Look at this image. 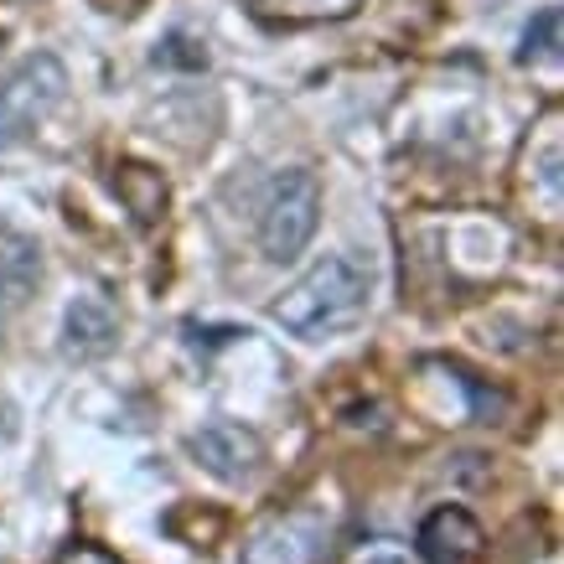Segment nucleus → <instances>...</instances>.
I'll list each match as a JSON object with an SVG mask.
<instances>
[{
	"label": "nucleus",
	"mask_w": 564,
	"mask_h": 564,
	"mask_svg": "<svg viewBox=\"0 0 564 564\" xmlns=\"http://www.w3.org/2000/svg\"><path fill=\"white\" fill-rule=\"evenodd\" d=\"M368 301H373V264L358 254H326L274 295L270 316L301 343H326L358 326L368 316Z\"/></svg>",
	"instance_id": "f257e3e1"
},
{
	"label": "nucleus",
	"mask_w": 564,
	"mask_h": 564,
	"mask_svg": "<svg viewBox=\"0 0 564 564\" xmlns=\"http://www.w3.org/2000/svg\"><path fill=\"white\" fill-rule=\"evenodd\" d=\"M68 99V68L52 52H32L0 78V151L21 145L36 135V124L57 115V104Z\"/></svg>",
	"instance_id": "f03ea898"
},
{
	"label": "nucleus",
	"mask_w": 564,
	"mask_h": 564,
	"mask_svg": "<svg viewBox=\"0 0 564 564\" xmlns=\"http://www.w3.org/2000/svg\"><path fill=\"white\" fill-rule=\"evenodd\" d=\"M322 223V187L316 176L291 166V172H274L270 187H264V203H259V249L264 259L285 264L311 243Z\"/></svg>",
	"instance_id": "7ed1b4c3"
},
{
	"label": "nucleus",
	"mask_w": 564,
	"mask_h": 564,
	"mask_svg": "<svg viewBox=\"0 0 564 564\" xmlns=\"http://www.w3.org/2000/svg\"><path fill=\"white\" fill-rule=\"evenodd\" d=\"M187 451L197 456L207 477L228 481V487H239V481H254L259 466H264V441H259V430L239 425V420H213V425L192 430Z\"/></svg>",
	"instance_id": "20e7f679"
},
{
	"label": "nucleus",
	"mask_w": 564,
	"mask_h": 564,
	"mask_svg": "<svg viewBox=\"0 0 564 564\" xmlns=\"http://www.w3.org/2000/svg\"><path fill=\"white\" fill-rule=\"evenodd\" d=\"M326 549V513L316 508H295V513L274 518L243 544L239 564H316Z\"/></svg>",
	"instance_id": "39448f33"
},
{
	"label": "nucleus",
	"mask_w": 564,
	"mask_h": 564,
	"mask_svg": "<svg viewBox=\"0 0 564 564\" xmlns=\"http://www.w3.org/2000/svg\"><path fill=\"white\" fill-rule=\"evenodd\" d=\"M36 285H42V243L26 228L0 218V332L26 311Z\"/></svg>",
	"instance_id": "423d86ee"
},
{
	"label": "nucleus",
	"mask_w": 564,
	"mask_h": 564,
	"mask_svg": "<svg viewBox=\"0 0 564 564\" xmlns=\"http://www.w3.org/2000/svg\"><path fill=\"white\" fill-rule=\"evenodd\" d=\"M481 523L466 508H456V502H445V508H435V513L420 523V539H414V549H420V560L425 564H471L481 554Z\"/></svg>",
	"instance_id": "0eeeda50"
},
{
	"label": "nucleus",
	"mask_w": 564,
	"mask_h": 564,
	"mask_svg": "<svg viewBox=\"0 0 564 564\" xmlns=\"http://www.w3.org/2000/svg\"><path fill=\"white\" fill-rule=\"evenodd\" d=\"M115 343H120V316H115V306L94 291L73 295L68 311H63V352L88 362V358H104Z\"/></svg>",
	"instance_id": "6e6552de"
},
{
	"label": "nucleus",
	"mask_w": 564,
	"mask_h": 564,
	"mask_svg": "<svg viewBox=\"0 0 564 564\" xmlns=\"http://www.w3.org/2000/svg\"><path fill=\"white\" fill-rule=\"evenodd\" d=\"M368 0H249L254 21L264 26H326V21H347L358 17Z\"/></svg>",
	"instance_id": "1a4fd4ad"
},
{
	"label": "nucleus",
	"mask_w": 564,
	"mask_h": 564,
	"mask_svg": "<svg viewBox=\"0 0 564 564\" xmlns=\"http://www.w3.org/2000/svg\"><path fill=\"white\" fill-rule=\"evenodd\" d=\"M115 192H120V203L135 213V223H155L166 213V176L151 172V166H140V161H124L120 172H115Z\"/></svg>",
	"instance_id": "9d476101"
},
{
	"label": "nucleus",
	"mask_w": 564,
	"mask_h": 564,
	"mask_svg": "<svg viewBox=\"0 0 564 564\" xmlns=\"http://www.w3.org/2000/svg\"><path fill=\"white\" fill-rule=\"evenodd\" d=\"M560 57V6H544L518 42V63H554Z\"/></svg>",
	"instance_id": "9b49d317"
},
{
	"label": "nucleus",
	"mask_w": 564,
	"mask_h": 564,
	"mask_svg": "<svg viewBox=\"0 0 564 564\" xmlns=\"http://www.w3.org/2000/svg\"><path fill=\"white\" fill-rule=\"evenodd\" d=\"M155 63L161 68H207V47L197 42V36H187V32H172L161 47H155Z\"/></svg>",
	"instance_id": "f8f14e48"
},
{
	"label": "nucleus",
	"mask_w": 564,
	"mask_h": 564,
	"mask_svg": "<svg viewBox=\"0 0 564 564\" xmlns=\"http://www.w3.org/2000/svg\"><path fill=\"white\" fill-rule=\"evenodd\" d=\"M52 564H124L120 554H109L104 544H88V539H78V544H63L57 554H52Z\"/></svg>",
	"instance_id": "ddd939ff"
}]
</instances>
